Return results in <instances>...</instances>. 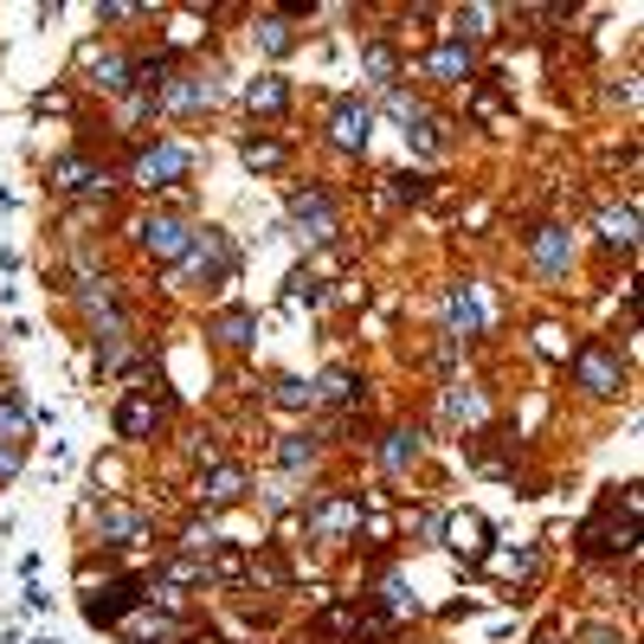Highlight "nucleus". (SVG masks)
Wrapping results in <instances>:
<instances>
[{
  "instance_id": "1",
  "label": "nucleus",
  "mask_w": 644,
  "mask_h": 644,
  "mask_svg": "<svg viewBox=\"0 0 644 644\" xmlns=\"http://www.w3.org/2000/svg\"><path fill=\"white\" fill-rule=\"evenodd\" d=\"M188 168H193L188 142H155V149L136 155V181H142V188H175Z\"/></svg>"
},
{
  "instance_id": "2",
  "label": "nucleus",
  "mask_w": 644,
  "mask_h": 644,
  "mask_svg": "<svg viewBox=\"0 0 644 644\" xmlns=\"http://www.w3.org/2000/svg\"><path fill=\"white\" fill-rule=\"evenodd\" d=\"M573 380H580L587 393H619V387H625V368H619V355H612L606 341H587V348L573 355Z\"/></svg>"
},
{
  "instance_id": "3",
  "label": "nucleus",
  "mask_w": 644,
  "mask_h": 644,
  "mask_svg": "<svg viewBox=\"0 0 644 644\" xmlns=\"http://www.w3.org/2000/svg\"><path fill=\"white\" fill-rule=\"evenodd\" d=\"M291 220H297L304 239H316V245H329V239H336V207H329V193H323V188L297 193V200H291Z\"/></svg>"
},
{
  "instance_id": "4",
  "label": "nucleus",
  "mask_w": 644,
  "mask_h": 644,
  "mask_svg": "<svg viewBox=\"0 0 644 644\" xmlns=\"http://www.w3.org/2000/svg\"><path fill=\"white\" fill-rule=\"evenodd\" d=\"M188 271L193 277H207V284H213V277H226L232 271V245H226V232H193V245H188Z\"/></svg>"
},
{
  "instance_id": "5",
  "label": "nucleus",
  "mask_w": 644,
  "mask_h": 644,
  "mask_svg": "<svg viewBox=\"0 0 644 644\" xmlns=\"http://www.w3.org/2000/svg\"><path fill=\"white\" fill-rule=\"evenodd\" d=\"M368 129H374V110L368 104H336V116H329V136H336V149H368Z\"/></svg>"
},
{
  "instance_id": "6",
  "label": "nucleus",
  "mask_w": 644,
  "mask_h": 644,
  "mask_svg": "<svg viewBox=\"0 0 644 644\" xmlns=\"http://www.w3.org/2000/svg\"><path fill=\"white\" fill-rule=\"evenodd\" d=\"M355 522H361V503H355V496H329V503L309 516V529L323 535V541H341V535L355 529Z\"/></svg>"
},
{
  "instance_id": "7",
  "label": "nucleus",
  "mask_w": 644,
  "mask_h": 644,
  "mask_svg": "<svg viewBox=\"0 0 644 644\" xmlns=\"http://www.w3.org/2000/svg\"><path fill=\"white\" fill-rule=\"evenodd\" d=\"M142 245H149L155 258H188L193 232L181 226V220H149V226H142Z\"/></svg>"
},
{
  "instance_id": "8",
  "label": "nucleus",
  "mask_w": 644,
  "mask_h": 644,
  "mask_svg": "<svg viewBox=\"0 0 644 644\" xmlns=\"http://www.w3.org/2000/svg\"><path fill=\"white\" fill-rule=\"evenodd\" d=\"M136 600H142V587H136V580H116L104 600H91V625H116V619L136 606Z\"/></svg>"
},
{
  "instance_id": "9",
  "label": "nucleus",
  "mask_w": 644,
  "mask_h": 644,
  "mask_svg": "<svg viewBox=\"0 0 644 644\" xmlns=\"http://www.w3.org/2000/svg\"><path fill=\"white\" fill-rule=\"evenodd\" d=\"M97 181H104V175H97L84 155H65V161H52V188H59V193H84V188H97Z\"/></svg>"
},
{
  "instance_id": "10",
  "label": "nucleus",
  "mask_w": 644,
  "mask_h": 644,
  "mask_svg": "<svg viewBox=\"0 0 644 644\" xmlns=\"http://www.w3.org/2000/svg\"><path fill=\"white\" fill-rule=\"evenodd\" d=\"M200 104H213V77L188 72L181 84H168V110H200Z\"/></svg>"
},
{
  "instance_id": "11",
  "label": "nucleus",
  "mask_w": 644,
  "mask_h": 644,
  "mask_svg": "<svg viewBox=\"0 0 644 644\" xmlns=\"http://www.w3.org/2000/svg\"><path fill=\"white\" fill-rule=\"evenodd\" d=\"M142 535H149V522H142L136 509H104V541L129 548V541H142Z\"/></svg>"
},
{
  "instance_id": "12",
  "label": "nucleus",
  "mask_w": 644,
  "mask_h": 644,
  "mask_svg": "<svg viewBox=\"0 0 644 644\" xmlns=\"http://www.w3.org/2000/svg\"><path fill=\"white\" fill-rule=\"evenodd\" d=\"M535 265L548 271V277L568 265V232H561V226H541V232H535Z\"/></svg>"
},
{
  "instance_id": "13",
  "label": "nucleus",
  "mask_w": 644,
  "mask_h": 644,
  "mask_svg": "<svg viewBox=\"0 0 644 644\" xmlns=\"http://www.w3.org/2000/svg\"><path fill=\"white\" fill-rule=\"evenodd\" d=\"M213 336L226 341V348H245V341L258 336V316H252V309H226V316L213 323Z\"/></svg>"
},
{
  "instance_id": "14",
  "label": "nucleus",
  "mask_w": 644,
  "mask_h": 644,
  "mask_svg": "<svg viewBox=\"0 0 644 644\" xmlns=\"http://www.w3.org/2000/svg\"><path fill=\"white\" fill-rule=\"evenodd\" d=\"M432 77H439V84H464V77H471V52H464V45H439V52H432Z\"/></svg>"
},
{
  "instance_id": "15",
  "label": "nucleus",
  "mask_w": 644,
  "mask_h": 644,
  "mask_svg": "<svg viewBox=\"0 0 644 644\" xmlns=\"http://www.w3.org/2000/svg\"><path fill=\"white\" fill-rule=\"evenodd\" d=\"M245 496V471L239 464H220L213 477H207V503H239Z\"/></svg>"
},
{
  "instance_id": "16",
  "label": "nucleus",
  "mask_w": 644,
  "mask_h": 644,
  "mask_svg": "<svg viewBox=\"0 0 644 644\" xmlns=\"http://www.w3.org/2000/svg\"><path fill=\"white\" fill-rule=\"evenodd\" d=\"M445 323H452V336H477L484 316H477V304H471L464 291H452V297H445Z\"/></svg>"
},
{
  "instance_id": "17",
  "label": "nucleus",
  "mask_w": 644,
  "mask_h": 644,
  "mask_svg": "<svg viewBox=\"0 0 644 644\" xmlns=\"http://www.w3.org/2000/svg\"><path fill=\"white\" fill-rule=\"evenodd\" d=\"M632 226H638V213H632V207H619V213H606V220H600V239H606V245H619V252H632Z\"/></svg>"
},
{
  "instance_id": "18",
  "label": "nucleus",
  "mask_w": 644,
  "mask_h": 644,
  "mask_svg": "<svg viewBox=\"0 0 644 644\" xmlns=\"http://www.w3.org/2000/svg\"><path fill=\"white\" fill-rule=\"evenodd\" d=\"M149 425H155L149 400H123V413H116V432H123V439H142Z\"/></svg>"
},
{
  "instance_id": "19",
  "label": "nucleus",
  "mask_w": 644,
  "mask_h": 644,
  "mask_svg": "<svg viewBox=\"0 0 644 644\" xmlns=\"http://www.w3.org/2000/svg\"><path fill=\"white\" fill-rule=\"evenodd\" d=\"M380 457H387V471H407V464L419 457V439H413V432H387Z\"/></svg>"
},
{
  "instance_id": "20",
  "label": "nucleus",
  "mask_w": 644,
  "mask_h": 644,
  "mask_svg": "<svg viewBox=\"0 0 644 644\" xmlns=\"http://www.w3.org/2000/svg\"><path fill=\"white\" fill-rule=\"evenodd\" d=\"M271 400H277V407H309V400H316V387H304L297 374H277V380H271Z\"/></svg>"
},
{
  "instance_id": "21",
  "label": "nucleus",
  "mask_w": 644,
  "mask_h": 644,
  "mask_svg": "<svg viewBox=\"0 0 644 644\" xmlns=\"http://www.w3.org/2000/svg\"><path fill=\"white\" fill-rule=\"evenodd\" d=\"M445 535H452V548H457V555H477V548H484V522H477V516H457V522H452Z\"/></svg>"
},
{
  "instance_id": "22",
  "label": "nucleus",
  "mask_w": 644,
  "mask_h": 644,
  "mask_svg": "<svg viewBox=\"0 0 644 644\" xmlns=\"http://www.w3.org/2000/svg\"><path fill=\"white\" fill-rule=\"evenodd\" d=\"M252 110H284V84H277V77H258V84H252Z\"/></svg>"
},
{
  "instance_id": "23",
  "label": "nucleus",
  "mask_w": 644,
  "mask_h": 644,
  "mask_svg": "<svg viewBox=\"0 0 644 644\" xmlns=\"http://www.w3.org/2000/svg\"><path fill=\"white\" fill-rule=\"evenodd\" d=\"M277 457H284L291 471H304L309 457H316V439H304V432H291V439H284V452H277Z\"/></svg>"
},
{
  "instance_id": "24",
  "label": "nucleus",
  "mask_w": 644,
  "mask_h": 644,
  "mask_svg": "<svg viewBox=\"0 0 644 644\" xmlns=\"http://www.w3.org/2000/svg\"><path fill=\"white\" fill-rule=\"evenodd\" d=\"M0 439H27V413H20V400H0Z\"/></svg>"
},
{
  "instance_id": "25",
  "label": "nucleus",
  "mask_w": 644,
  "mask_h": 644,
  "mask_svg": "<svg viewBox=\"0 0 644 644\" xmlns=\"http://www.w3.org/2000/svg\"><path fill=\"white\" fill-rule=\"evenodd\" d=\"M258 45H265V52H291V33H284V20H258Z\"/></svg>"
},
{
  "instance_id": "26",
  "label": "nucleus",
  "mask_w": 644,
  "mask_h": 644,
  "mask_svg": "<svg viewBox=\"0 0 644 644\" xmlns=\"http://www.w3.org/2000/svg\"><path fill=\"white\" fill-rule=\"evenodd\" d=\"M245 161H252V168H277V161H284V149H277V142H258V136H252V142H245Z\"/></svg>"
},
{
  "instance_id": "27",
  "label": "nucleus",
  "mask_w": 644,
  "mask_h": 644,
  "mask_svg": "<svg viewBox=\"0 0 644 644\" xmlns=\"http://www.w3.org/2000/svg\"><path fill=\"white\" fill-rule=\"evenodd\" d=\"M348 393H355V374H348V368L323 374V400H348Z\"/></svg>"
},
{
  "instance_id": "28",
  "label": "nucleus",
  "mask_w": 644,
  "mask_h": 644,
  "mask_svg": "<svg viewBox=\"0 0 644 644\" xmlns=\"http://www.w3.org/2000/svg\"><path fill=\"white\" fill-rule=\"evenodd\" d=\"M368 72H374V84L393 77V52H387V45H368Z\"/></svg>"
},
{
  "instance_id": "29",
  "label": "nucleus",
  "mask_w": 644,
  "mask_h": 644,
  "mask_svg": "<svg viewBox=\"0 0 644 644\" xmlns=\"http://www.w3.org/2000/svg\"><path fill=\"white\" fill-rule=\"evenodd\" d=\"M129 65H123V59H104V65H97V84H104V91H123V84H129Z\"/></svg>"
},
{
  "instance_id": "30",
  "label": "nucleus",
  "mask_w": 644,
  "mask_h": 644,
  "mask_svg": "<svg viewBox=\"0 0 644 644\" xmlns=\"http://www.w3.org/2000/svg\"><path fill=\"white\" fill-rule=\"evenodd\" d=\"M464 33L484 39V33H490V13H484V7H471V13H464Z\"/></svg>"
},
{
  "instance_id": "31",
  "label": "nucleus",
  "mask_w": 644,
  "mask_h": 644,
  "mask_svg": "<svg viewBox=\"0 0 644 644\" xmlns=\"http://www.w3.org/2000/svg\"><path fill=\"white\" fill-rule=\"evenodd\" d=\"M13 464H20V452H13V445H0V477H7Z\"/></svg>"
}]
</instances>
